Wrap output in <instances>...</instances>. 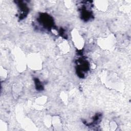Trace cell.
Listing matches in <instances>:
<instances>
[{
	"label": "cell",
	"mask_w": 131,
	"mask_h": 131,
	"mask_svg": "<svg viewBox=\"0 0 131 131\" xmlns=\"http://www.w3.org/2000/svg\"><path fill=\"white\" fill-rule=\"evenodd\" d=\"M72 39L75 46L78 49H81L83 46V39L77 32H72Z\"/></svg>",
	"instance_id": "obj_1"
},
{
	"label": "cell",
	"mask_w": 131,
	"mask_h": 131,
	"mask_svg": "<svg viewBox=\"0 0 131 131\" xmlns=\"http://www.w3.org/2000/svg\"><path fill=\"white\" fill-rule=\"evenodd\" d=\"M41 64L40 59L36 56H33L30 58L29 64L33 69H38Z\"/></svg>",
	"instance_id": "obj_2"
}]
</instances>
